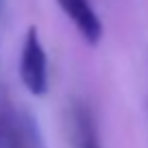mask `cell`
I'll return each mask as SVG.
<instances>
[{
  "mask_svg": "<svg viewBox=\"0 0 148 148\" xmlns=\"http://www.w3.org/2000/svg\"><path fill=\"white\" fill-rule=\"evenodd\" d=\"M0 148H44L37 120L7 98H0Z\"/></svg>",
  "mask_w": 148,
  "mask_h": 148,
  "instance_id": "6da1fadb",
  "label": "cell"
},
{
  "mask_svg": "<svg viewBox=\"0 0 148 148\" xmlns=\"http://www.w3.org/2000/svg\"><path fill=\"white\" fill-rule=\"evenodd\" d=\"M20 79L33 96H46L48 92V55L35 26L24 35L20 52Z\"/></svg>",
  "mask_w": 148,
  "mask_h": 148,
  "instance_id": "7a4b0ae2",
  "label": "cell"
},
{
  "mask_svg": "<svg viewBox=\"0 0 148 148\" xmlns=\"http://www.w3.org/2000/svg\"><path fill=\"white\" fill-rule=\"evenodd\" d=\"M68 135L72 148H105L94 109L85 100H72L68 107Z\"/></svg>",
  "mask_w": 148,
  "mask_h": 148,
  "instance_id": "3957f363",
  "label": "cell"
},
{
  "mask_svg": "<svg viewBox=\"0 0 148 148\" xmlns=\"http://www.w3.org/2000/svg\"><path fill=\"white\" fill-rule=\"evenodd\" d=\"M57 2H59L61 11L72 20L79 35L89 46H96L102 37V22L96 9L92 7V2L89 0H57Z\"/></svg>",
  "mask_w": 148,
  "mask_h": 148,
  "instance_id": "277c9868",
  "label": "cell"
}]
</instances>
